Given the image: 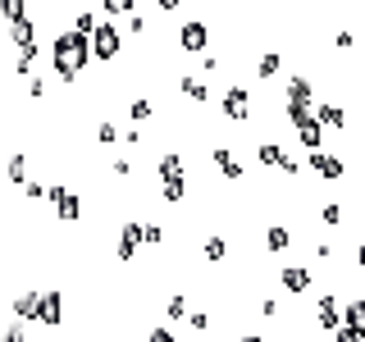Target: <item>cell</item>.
Masks as SVG:
<instances>
[{
    "label": "cell",
    "mask_w": 365,
    "mask_h": 342,
    "mask_svg": "<svg viewBox=\"0 0 365 342\" xmlns=\"http://www.w3.org/2000/svg\"><path fill=\"white\" fill-rule=\"evenodd\" d=\"M91 60H96V55H91V37H83V32H73V28H64L51 46V64H55V73H60V83H68V87L87 73Z\"/></svg>",
    "instance_id": "1"
},
{
    "label": "cell",
    "mask_w": 365,
    "mask_h": 342,
    "mask_svg": "<svg viewBox=\"0 0 365 342\" xmlns=\"http://www.w3.org/2000/svg\"><path fill=\"white\" fill-rule=\"evenodd\" d=\"M91 55H96L101 64H114V60L123 55V37H119V28H114L110 19L101 23V28H96V37H91Z\"/></svg>",
    "instance_id": "2"
},
{
    "label": "cell",
    "mask_w": 365,
    "mask_h": 342,
    "mask_svg": "<svg viewBox=\"0 0 365 342\" xmlns=\"http://www.w3.org/2000/svg\"><path fill=\"white\" fill-rule=\"evenodd\" d=\"M146 242V224H137V219H128L119 228V237H114V260L119 265H133L137 260V247Z\"/></svg>",
    "instance_id": "3"
},
{
    "label": "cell",
    "mask_w": 365,
    "mask_h": 342,
    "mask_svg": "<svg viewBox=\"0 0 365 342\" xmlns=\"http://www.w3.org/2000/svg\"><path fill=\"white\" fill-rule=\"evenodd\" d=\"M220 114H224L228 123H247L251 119V87H224Z\"/></svg>",
    "instance_id": "4"
},
{
    "label": "cell",
    "mask_w": 365,
    "mask_h": 342,
    "mask_svg": "<svg viewBox=\"0 0 365 342\" xmlns=\"http://www.w3.org/2000/svg\"><path fill=\"white\" fill-rule=\"evenodd\" d=\"M210 46V23L205 19H182L178 23V51H187V55H197Z\"/></svg>",
    "instance_id": "5"
},
{
    "label": "cell",
    "mask_w": 365,
    "mask_h": 342,
    "mask_svg": "<svg viewBox=\"0 0 365 342\" xmlns=\"http://www.w3.org/2000/svg\"><path fill=\"white\" fill-rule=\"evenodd\" d=\"M51 201H55V219H60V224H78V219H83V197H78L73 187H64V182L51 187Z\"/></svg>",
    "instance_id": "6"
},
{
    "label": "cell",
    "mask_w": 365,
    "mask_h": 342,
    "mask_svg": "<svg viewBox=\"0 0 365 342\" xmlns=\"http://www.w3.org/2000/svg\"><path fill=\"white\" fill-rule=\"evenodd\" d=\"M315 324L324 328V333H338V328H342V311H338V296H334V292L319 296V306H315Z\"/></svg>",
    "instance_id": "7"
},
{
    "label": "cell",
    "mask_w": 365,
    "mask_h": 342,
    "mask_svg": "<svg viewBox=\"0 0 365 342\" xmlns=\"http://www.w3.org/2000/svg\"><path fill=\"white\" fill-rule=\"evenodd\" d=\"M41 324L46 328H60L64 324V292L60 288H46L41 292Z\"/></svg>",
    "instance_id": "8"
},
{
    "label": "cell",
    "mask_w": 365,
    "mask_h": 342,
    "mask_svg": "<svg viewBox=\"0 0 365 342\" xmlns=\"http://www.w3.org/2000/svg\"><path fill=\"white\" fill-rule=\"evenodd\" d=\"M311 169H315L319 178H329V182H338L342 174H347L342 155H334V151H311Z\"/></svg>",
    "instance_id": "9"
},
{
    "label": "cell",
    "mask_w": 365,
    "mask_h": 342,
    "mask_svg": "<svg viewBox=\"0 0 365 342\" xmlns=\"http://www.w3.org/2000/svg\"><path fill=\"white\" fill-rule=\"evenodd\" d=\"M9 41H14L19 51H37V46H41V28L32 19H19V23H9Z\"/></svg>",
    "instance_id": "10"
},
{
    "label": "cell",
    "mask_w": 365,
    "mask_h": 342,
    "mask_svg": "<svg viewBox=\"0 0 365 342\" xmlns=\"http://www.w3.org/2000/svg\"><path fill=\"white\" fill-rule=\"evenodd\" d=\"M215 169H220V178H228V182H242L247 178V169H242V160H237L233 151H228V146H215Z\"/></svg>",
    "instance_id": "11"
},
{
    "label": "cell",
    "mask_w": 365,
    "mask_h": 342,
    "mask_svg": "<svg viewBox=\"0 0 365 342\" xmlns=\"http://www.w3.org/2000/svg\"><path fill=\"white\" fill-rule=\"evenodd\" d=\"M311 96H315V87H311V78H288V91H283V105H297V110H311Z\"/></svg>",
    "instance_id": "12"
},
{
    "label": "cell",
    "mask_w": 365,
    "mask_h": 342,
    "mask_svg": "<svg viewBox=\"0 0 365 342\" xmlns=\"http://www.w3.org/2000/svg\"><path fill=\"white\" fill-rule=\"evenodd\" d=\"M311 283H315V274L311 269H306V265H288V269H279V288L283 292H306V288H311Z\"/></svg>",
    "instance_id": "13"
},
{
    "label": "cell",
    "mask_w": 365,
    "mask_h": 342,
    "mask_svg": "<svg viewBox=\"0 0 365 342\" xmlns=\"http://www.w3.org/2000/svg\"><path fill=\"white\" fill-rule=\"evenodd\" d=\"M288 247H292V228L288 224H269L265 228V251H269V256H283Z\"/></svg>",
    "instance_id": "14"
},
{
    "label": "cell",
    "mask_w": 365,
    "mask_h": 342,
    "mask_svg": "<svg viewBox=\"0 0 365 342\" xmlns=\"http://www.w3.org/2000/svg\"><path fill=\"white\" fill-rule=\"evenodd\" d=\"M279 68H283V55H279V51H260V55H256V83L279 78Z\"/></svg>",
    "instance_id": "15"
},
{
    "label": "cell",
    "mask_w": 365,
    "mask_h": 342,
    "mask_svg": "<svg viewBox=\"0 0 365 342\" xmlns=\"http://www.w3.org/2000/svg\"><path fill=\"white\" fill-rule=\"evenodd\" d=\"M178 91H182L187 100H197V105H205V100H210V87H205L201 78H192V73H182V78H178Z\"/></svg>",
    "instance_id": "16"
},
{
    "label": "cell",
    "mask_w": 365,
    "mask_h": 342,
    "mask_svg": "<svg viewBox=\"0 0 365 342\" xmlns=\"http://www.w3.org/2000/svg\"><path fill=\"white\" fill-rule=\"evenodd\" d=\"M155 169H160V182H165V178H187V165H182V155H178V151H165Z\"/></svg>",
    "instance_id": "17"
},
{
    "label": "cell",
    "mask_w": 365,
    "mask_h": 342,
    "mask_svg": "<svg viewBox=\"0 0 365 342\" xmlns=\"http://www.w3.org/2000/svg\"><path fill=\"white\" fill-rule=\"evenodd\" d=\"M14 315L19 319H37V324H41V292H23L14 301Z\"/></svg>",
    "instance_id": "18"
},
{
    "label": "cell",
    "mask_w": 365,
    "mask_h": 342,
    "mask_svg": "<svg viewBox=\"0 0 365 342\" xmlns=\"http://www.w3.org/2000/svg\"><path fill=\"white\" fill-rule=\"evenodd\" d=\"M160 201L182 205V201H187V178H165V182H160Z\"/></svg>",
    "instance_id": "19"
},
{
    "label": "cell",
    "mask_w": 365,
    "mask_h": 342,
    "mask_svg": "<svg viewBox=\"0 0 365 342\" xmlns=\"http://www.w3.org/2000/svg\"><path fill=\"white\" fill-rule=\"evenodd\" d=\"M101 19L96 9H73V32H83V37H96V28H101Z\"/></svg>",
    "instance_id": "20"
},
{
    "label": "cell",
    "mask_w": 365,
    "mask_h": 342,
    "mask_svg": "<svg viewBox=\"0 0 365 342\" xmlns=\"http://www.w3.org/2000/svg\"><path fill=\"white\" fill-rule=\"evenodd\" d=\"M315 119H319V128H347V110L342 105H319Z\"/></svg>",
    "instance_id": "21"
},
{
    "label": "cell",
    "mask_w": 365,
    "mask_h": 342,
    "mask_svg": "<svg viewBox=\"0 0 365 342\" xmlns=\"http://www.w3.org/2000/svg\"><path fill=\"white\" fill-rule=\"evenodd\" d=\"M5 174H9L14 187H28V155L14 151V155H9V165H5Z\"/></svg>",
    "instance_id": "22"
},
{
    "label": "cell",
    "mask_w": 365,
    "mask_h": 342,
    "mask_svg": "<svg viewBox=\"0 0 365 342\" xmlns=\"http://www.w3.org/2000/svg\"><path fill=\"white\" fill-rule=\"evenodd\" d=\"M256 165L279 169V165H283V146H279V142H260V146H256Z\"/></svg>",
    "instance_id": "23"
},
{
    "label": "cell",
    "mask_w": 365,
    "mask_h": 342,
    "mask_svg": "<svg viewBox=\"0 0 365 342\" xmlns=\"http://www.w3.org/2000/svg\"><path fill=\"white\" fill-rule=\"evenodd\" d=\"M297 137H302L306 151H319V142H324V128H319V119H311V123H302V128H297Z\"/></svg>",
    "instance_id": "24"
},
{
    "label": "cell",
    "mask_w": 365,
    "mask_h": 342,
    "mask_svg": "<svg viewBox=\"0 0 365 342\" xmlns=\"http://www.w3.org/2000/svg\"><path fill=\"white\" fill-rule=\"evenodd\" d=\"M201 256L210 260V265H220V260L228 256V242H224V237H205V242H201Z\"/></svg>",
    "instance_id": "25"
},
{
    "label": "cell",
    "mask_w": 365,
    "mask_h": 342,
    "mask_svg": "<svg viewBox=\"0 0 365 342\" xmlns=\"http://www.w3.org/2000/svg\"><path fill=\"white\" fill-rule=\"evenodd\" d=\"M151 114H155V105H151L146 96H137L133 105H128V119H133V123H151Z\"/></svg>",
    "instance_id": "26"
},
{
    "label": "cell",
    "mask_w": 365,
    "mask_h": 342,
    "mask_svg": "<svg viewBox=\"0 0 365 342\" xmlns=\"http://www.w3.org/2000/svg\"><path fill=\"white\" fill-rule=\"evenodd\" d=\"M165 315H169V319H187V315H192L187 296H182V292H174V296H169V301H165Z\"/></svg>",
    "instance_id": "27"
},
{
    "label": "cell",
    "mask_w": 365,
    "mask_h": 342,
    "mask_svg": "<svg viewBox=\"0 0 365 342\" xmlns=\"http://www.w3.org/2000/svg\"><path fill=\"white\" fill-rule=\"evenodd\" d=\"M342 319H347L351 328H361V333H365V296H356V301H351L347 311H342Z\"/></svg>",
    "instance_id": "28"
},
{
    "label": "cell",
    "mask_w": 365,
    "mask_h": 342,
    "mask_svg": "<svg viewBox=\"0 0 365 342\" xmlns=\"http://www.w3.org/2000/svg\"><path fill=\"white\" fill-rule=\"evenodd\" d=\"M0 9H5V23L28 19V0H0Z\"/></svg>",
    "instance_id": "29"
},
{
    "label": "cell",
    "mask_w": 365,
    "mask_h": 342,
    "mask_svg": "<svg viewBox=\"0 0 365 342\" xmlns=\"http://www.w3.org/2000/svg\"><path fill=\"white\" fill-rule=\"evenodd\" d=\"M319 224H324V228H338V224H342V205H338V201L319 205Z\"/></svg>",
    "instance_id": "30"
},
{
    "label": "cell",
    "mask_w": 365,
    "mask_h": 342,
    "mask_svg": "<svg viewBox=\"0 0 365 342\" xmlns=\"http://www.w3.org/2000/svg\"><path fill=\"white\" fill-rule=\"evenodd\" d=\"M133 9H137V0H101V14H133Z\"/></svg>",
    "instance_id": "31"
},
{
    "label": "cell",
    "mask_w": 365,
    "mask_h": 342,
    "mask_svg": "<svg viewBox=\"0 0 365 342\" xmlns=\"http://www.w3.org/2000/svg\"><path fill=\"white\" fill-rule=\"evenodd\" d=\"M23 197H28V201H51V187H46L41 178H28V187H23Z\"/></svg>",
    "instance_id": "32"
},
{
    "label": "cell",
    "mask_w": 365,
    "mask_h": 342,
    "mask_svg": "<svg viewBox=\"0 0 365 342\" xmlns=\"http://www.w3.org/2000/svg\"><path fill=\"white\" fill-rule=\"evenodd\" d=\"M96 142L101 146H110V142H119V128H114L110 119H101V128H96Z\"/></svg>",
    "instance_id": "33"
},
{
    "label": "cell",
    "mask_w": 365,
    "mask_h": 342,
    "mask_svg": "<svg viewBox=\"0 0 365 342\" xmlns=\"http://www.w3.org/2000/svg\"><path fill=\"white\" fill-rule=\"evenodd\" d=\"M334 342H365V333H361V328H351V324H342L338 333H334Z\"/></svg>",
    "instance_id": "34"
},
{
    "label": "cell",
    "mask_w": 365,
    "mask_h": 342,
    "mask_svg": "<svg viewBox=\"0 0 365 342\" xmlns=\"http://www.w3.org/2000/svg\"><path fill=\"white\" fill-rule=\"evenodd\" d=\"M19 73H32V68H37V51H19Z\"/></svg>",
    "instance_id": "35"
},
{
    "label": "cell",
    "mask_w": 365,
    "mask_h": 342,
    "mask_svg": "<svg viewBox=\"0 0 365 342\" xmlns=\"http://www.w3.org/2000/svg\"><path fill=\"white\" fill-rule=\"evenodd\" d=\"M187 324L197 328V333H205V328H210V315H205V311H192V315H187Z\"/></svg>",
    "instance_id": "36"
},
{
    "label": "cell",
    "mask_w": 365,
    "mask_h": 342,
    "mask_svg": "<svg viewBox=\"0 0 365 342\" xmlns=\"http://www.w3.org/2000/svg\"><path fill=\"white\" fill-rule=\"evenodd\" d=\"M160 242H165V228H160V224H146V247H160Z\"/></svg>",
    "instance_id": "37"
},
{
    "label": "cell",
    "mask_w": 365,
    "mask_h": 342,
    "mask_svg": "<svg viewBox=\"0 0 365 342\" xmlns=\"http://www.w3.org/2000/svg\"><path fill=\"white\" fill-rule=\"evenodd\" d=\"M334 46H338V51H351V46H356V37L342 28V32H334Z\"/></svg>",
    "instance_id": "38"
},
{
    "label": "cell",
    "mask_w": 365,
    "mask_h": 342,
    "mask_svg": "<svg viewBox=\"0 0 365 342\" xmlns=\"http://www.w3.org/2000/svg\"><path fill=\"white\" fill-rule=\"evenodd\" d=\"M146 342H178L169 328H146Z\"/></svg>",
    "instance_id": "39"
},
{
    "label": "cell",
    "mask_w": 365,
    "mask_h": 342,
    "mask_svg": "<svg viewBox=\"0 0 365 342\" xmlns=\"http://www.w3.org/2000/svg\"><path fill=\"white\" fill-rule=\"evenodd\" d=\"M110 169H114L119 178H133V160H110Z\"/></svg>",
    "instance_id": "40"
},
{
    "label": "cell",
    "mask_w": 365,
    "mask_h": 342,
    "mask_svg": "<svg viewBox=\"0 0 365 342\" xmlns=\"http://www.w3.org/2000/svg\"><path fill=\"white\" fill-rule=\"evenodd\" d=\"M128 32H133V37H146V19L133 14V19H128Z\"/></svg>",
    "instance_id": "41"
},
{
    "label": "cell",
    "mask_w": 365,
    "mask_h": 342,
    "mask_svg": "<svg viewBox=\"0 0 365 342\" xmlns=\"http://www.w3.org/2000/svg\"><path fill=\"white\" fill-rule=\"evenodd\" d=\"M28 96H32V100H41V96H46V87H41V78H28Z\"/></svg>",
    "instance_id": "42"
},
{
    "label": "cell",
    "mask_w": 365,
    "mask_h": 342,
    "mask_svg": "<svg viewBox=\"0 0 365 342\" xmlns=\"http://www.w3.org/2000/svg\"><path fill=\"white\" fill-rule=\"evenodd\" d=\"M260 315L274 319V315H279V301H274V296H265V301H260Z\"/></svg>",
    "instance_id": "43"
},
{
    "label": "cell",
    "mask_w": 365,
    "mask_h": 342,
    "mask_svg": "<svg viewBox=\"0 0 365 342\" xmlns=\"http://www.w3.org/2000/svg\"><path fill=\"white\" fill-rule=\"evenodd\" d=\"M155 5H160V14H178L182 0H155Z\"/></svg>",
    "instance_id": "44"
},
{
    "label": "cell",
    "mask_w": 365,
    "mask_h": 342,
    "mask_svg": "<svg viewBox=\"0 0 365 342\" xmlns=\"http://www.w3.org/2000/svg\"><path fill=\"white\" fill-rule=\"evenodd\" d=\"M5 342H28V338H23V324H9V333H5Z\"/></svg>",
    "instance_id": "45"
},
{
    "label": "cell",
    "mask_w": 365,
    "mask_h": 342,
    "mask_svg": "<svg viewBox=\"0 0 365 342\" xmlns=\"http://www.w3.org/2000/svg\"><path fill=\"white\" fill-rule=\"evenodd\" d=\"M356 269L365 274V237H361V242H356Z\"/></svg>",
    "instance_id": "46"
},
{
    "label": "cell",
    "mask_w": 365,
    "mask_h": 342,
    "mask_svg": "<svg viewBox=\"0 0 365 342\" xmlns=\"http://www.w3.org/2000/svg\"><path fill=\"white\" fill-rule=\"evenodd\" d=\"M237 342H265V338H260V333H242V338H237Z\"/></svg>",
    "instance_id": "47"
},
{
    "label": "cell",
    "mask_w": 365,
    "mask_h": 342,
    "mask_svg": "<svg viewBox=\"0 0 365 342\" xmlns=\"http://www.w3.org/2000/svg\"><path fill=\"white\" fill-rule=\"evenodd\" d=\"M306 5H324V0H306Z\"/></svg>",
    "instance_id": "48"
}]
</instances>
